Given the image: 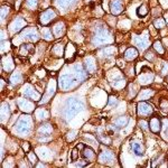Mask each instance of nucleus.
Segmentation results:
<instances>
[{
  "label": "nucleus",
  "instance_id": "obj_1",
  "mask_svg": "<svg viewBox=\"0 0 168 168\" xmlns=\"http://www.w3.org/2000/svg\"><path fill=\"white\" fill-rule=\"evenodd\" d=\"M82 110H83V103L75 98H70L64 106L63 114L66 120H70L78 114V112H81Z\"/></svg>",
  "mask_w": 168,
  "mask_h": 168
},
{
  "label": "nucleus",
  "instance_id": "obj_2",
  "mask_svg": "<svg viewBox=\"0 0 168 168\" xmlns=\"http://www.w3.org/2000/svg\"><path fill=\"white\" fill-rule=\"evenodd\" d=\"M78 83L80 81L75 76V74H63L58 80V85L63 91H70L71 89L76 86Z\"/></svg>",
  "mask_w": 168,
  "mask_h": 168
},
{
  "label": "nucleus",
  "instance_id": "obj_3",
  "mask_svg": "<svg viewBox=\"0 0 168 168\" xmlns=\"http://www.w3.org/2000/svg\"><path fill=\"white\" fill-rule=\"evenodd\" d=\"M112 38L111 35H110L109 30L106 28H99L97 31H95V35L93 37V44L94 45H103V44L106 43H111Z\"/></svg>",
  "mask_w": 168,
  "mask_h": 168
},
{
  "label": "nucleus",
  "instance_id": "obj_4",
  "mask_svg": "<svg viewBox=\"0 0 168 168\" xmlns=\"http://www.w3.org/2000/svg\"><path fill=\"white\" fill-rule=\"evenodd\" d=\"M31 128V119L29 115H22L19 119L18 123L16 126V131L20 134H26L30 131Z\"/></svg>",
  "mask_w": 168,
  "mask_h": 168
},
{
  "label": "nucleus",
  "instance_id": "obj_5",
  "mask_svg": "<svg viewBox=\"0 0 168 168\" xmlns=\"http://www.w3.org/2000/svg\"><path fill=\"white\" fill-rule=\"evenodd\" d=\"M55 17H56L55 11L52 10V9H48V10H46V11H44V13L42 14L41 17H39V20H41V22L43 24V25H47V24L52 22Z\"/></svg>",
  "mask_w": 168,
  "mask_h": 168
},
{
  "label": "nucleus",
  "instance_id": "obj_6",
  "mask_svg": "<svg viewBox=\"0 0 168 168\" xmlns=\"http://www.w3.org/2000/svg\"><path fill=\"white\" fill-rule=\"evenodd\" d=\"M22 93H24V95H25L26 98H29V99H33V100L39 99V93H37L29 84H26L25 86L22 87Z\"/></svg>",
  "mask_w": 168,
  "mask_h": 168
},
{
  "label": "nucleus",
  "instance_id": "obj_7",
  "mask_svg": "<svg viewBox=\"0 0 168 168\" xmlns=\"http://www.w3.org/2000/svg\"><path fill=\"white\" fill-rule=\"evenodd\" d=\"M110 9L113 15H119L123 9L122 0H111L110 1Z\"/></svg>",
  "mask_w": 168,
  "mask_h": 168
},
{
  "label": "nucleus",
  "instance_id": "obj_8",
  "mask_svg": "<svg viewBox=\"0 0 168 168\" xmlns=\"http://www.w3.org/2000/svg\"><path fill=\"white\" fill-rule=\"evenodd\" d=\"M26 26V22L22 18H16L11 25H10V30L13 33H18L19 30H22V28Z\"/></svg>",
  "mask_w": 168,
  "mask_h": 168
},
{
  "label": "nucleus",
  "instance_id": "obj_9",
  "mask_svg": "<svg viewBox=\"0 0 168 168\" xmlns=\"http://www.w3.org/2000/svg\"><path fill=\"white\" fill-rule=\"evenodd\" d=\"M138 114L139 115H149L153 113V106H149L148 103H139L138 104Z\"/></svg>",
  "mask_w": 168,
  "mask_h": 168
},
{
  "label": "nucleus",
  "instance_id": "obj_10",
  "mask_svg": "<svg viewBox=\"0 0 168 168\" xmlns=\"http://www.w3.org/2000/svg\"><path fill=\"white\" fill-rule=\"evenodd\" d=\"M22 37L24 39H28V41L35 42L38 39V34L37 31L34 30V29H25V30L22 33Z\"/></svg>",
  "mask_w": 168,
  "mask_h": 168
},
{
  "label": "nucleus",
  "instance_id": "obj_11",
  "mask_svg": "<svg viewBox=\"0 0 168 168\" xmlns=\"http://www.w3.org/2000/svg\"><path fill=\"white\" fill-rule=\"evenodd\" d=\"M85 66H86V70L89 73H94L95 70H97V63H95V59L92 57V56H89L85 58Z\"/></svg>",
  "mask_w": 168,
  "mask_h": 168
},
{
  "label": "nucleus",
  "instance_id": "obj_12",
  "mask_svg": "<svg viewBox=\"0 0 168 168\" xmlns=\"http://www.w3.org/2000/svg\"><path fill=\"white\" fill-rule=\"evenodd\" d=\"M150 129L153 132H158L160 129V119L157 114H154V117H151L150 120Z\"/></svg>",
  "mask_w": 168,
  "mask_h": 168
},
{
  "label": "nucleus",
  "instance_id": "obj_13",
  "mask_svg": "<svg viewBox=\"0 0 168 168\" xmlns=\"http://www.w3.org/2000/svg\"><path fill=\"white\" fill-rule=\"evenodd\" d=\"M64 33H65V26H64V22H59L53 27V35L55 36V37H61Z\"/></svg>",
  "mask_w": 168,
  "mask_h": 168
},
{
  "label": "nucleus",
  "instance_id": "obj_14",
  "mask_svg": "<svg viewBox=\"0 0 168 168\" xmlns=\"http://www.w3.org/2000/svg\"><path fill=\"white\" fill-rule=\"evenodd\" d=\"M134 42H136V45H138V47L141 48V50H145V48L149 46V42H148L147 36H140V37L136 38Z\"/></svg>",
  "mask_w": 168,
  "mask_h": 168
},
{
  "label": "nucleus",
  "instance_id": "obj_15",
  "mask_svg": "<svg viewBox=\"0 0 168 168\" xmlns=\"http://www.w3.org/2000/svg\"><path fill=\"white\" fill-rule=\"evenodd\" d=\"M113 159V154L109 150H106V151H102V153L99 155V160L100 162H108L110 160Z\"/></svg>",
  "mask_w": 168,
  "mask_h": 168
},
{
  "label": "nucleus",
  "instance_id": "obj_16",
  "mask_svg": "<svg viewBox=\"0 0 168 168\" xmlns=\"http://www.w3.org/2000/svg\"><path fill=\"white\" fill-rule=\"evenodd\" d=\"M137 56H138V50H136L134 47H130V48H128V50H126V53H125V57L127 59H129V61L134 59Z\"/></svg>",
  "mask_w": 168,
  "mask_h": 168
},
{
  "label": "nucleus",
  "instance_id": "obj_17",
  "mask_svg": "<svg viewBox=\"0 0 168 168\" xmlns=\"http://www.w3.org/2000/svg\"><path fill=\"white\" fill-rule=\"evenodd\" d=\"M76 0H56V6L59 9H66L69 6H71L72 3H74Z\"/></svg>",
  "mask_w": 168,
  "mask_h": 168
},
{
  "label": "nucleus",
  "instance_id": "obj_18",
  "mask_svg": "<svg viewBox=\"0 0 168 168\" xmlns=\"http://www.w3.org/2000/svg\"><path fill=\"white\" fill-rule=\"evenodd\" d=\"M153 95H154L153 90H150V89H145V90H141L138 99L139 100H147V99H150V97H153Z\"/></svg>",
  "mask_w": 168,
  "mask_h": 168
},
{
  "label": "nucleus",
  "instance_id": "obj_19",
  "mask_svg": "<svg viewBox=\"0 0 168 168\" xmlns=\"http://www.w3.org/2000/svg\"><path fill=\"white\" fill-rule=\"evenodd\" d=\"M18 106L22 110H26V111H28V112L33 110V104L28 102L27 100H19Z\"/></svg>",
  "mask_w": 168,
  "mask_h": 168
},
{
  "label": "nucleus",
  "instance_id": "obj_20",
  "mask_svg": "<svg viewBox=\"0 0 168 168\" xmlns=\"http://www.w3.org/2000/svg\"><path fill=\"white\" fill-rule=\"evenodd\" d=\"M131 148H132V151L137 156L143 155V147L141 146V143L139 142H132L131 143Z\"/></svg>",
  "mask_w": 168,
  "mask_h": 168
},
{
  "label": "nucleus",
  "instance_id": "obj_21",
  "mask_svg": "<svg viewBox=\"0 0 168 168\" xmlns=\"http://www.w3.org/2000/svg\"><path fill=\"white\" fill-rule=\"evenodd\" d=\"M153 74H142L141 76L139 78V82L141 84H149L150 82L153 81Z\"/></svg>",
  "mask_w": 168,
  "mask_h": 168
},
{
  "label": "nucleus",
  "instance_id": "obj_22",
  "mask_svg": "<svg viewBox=\"0 0 168 168\" xmlns=\"http://www.w3.org/2000/svg\"><path fill=\"white\" fill-rule=\"evenodd\" d=\"M10 81L13 84H18L22 81V74L19 73V72H15L13 75H11V78H10Z\"/></svg>",
  "mask_w": 168,
  "mask_h": 168
},
{
  "label": "nucleus",
  "instance_id": "obj_23",
  "mask_svg": "<svg viewBox=\"0 0 168 168\" xmlns=\"http://www.w3.org/2000/svg\"><path fill=\"white\" fill-rule=\"evenodd\" d=\"M83 157L84 158H87V159H93L95 157V154L93 153V150L91 148H84L83 149Z\"/></svg>",
  "mask_w": 168,
  "mask_h": 168
},
{
  "label": "nucleus",
  "instance_id": "obj_24",
  "mask_svg": "<svg viewBox=\"0 0 168 168\" xmlns=\"http://www.w3.org/2000/svg\"><path fill=\"white\" fill-rule=\"evenodd\" d=\"M2 65L5 66V69H6V71H11V70L14 69V64L11 63V58L10 57H7L6 58H3L2 61Z\"/></svg>",
  "mask_w": 168,
  "mask_h": 168
},
{
  "label": "nucleus",
  "instance_id": "obj_25",
  "mask_svg": "<svg viewBox=\"0 0 168 168\" xmlns=\"http://www.w3.org/2000/svg\"><path fill=\"white\" fill-rule=\"evenodd\" d=\"M112 85L114 87H122L125 85V80L122 78H115L112 80Z\"/></svg>",
  "mask_w": 168,
  "mask_h": 168
},
{
  "label": "nucleus",
  "instance_id": "obj_26",
  "mask_svg": "<svg viewBox=\"0 0 168 168\" xmlns=\"http://www.w3.org/2000/svg\"><path fill=\"white\" fill-rule=\"evenodd\" d=\"M63 50H64V47H63L61 44H56L52 50H53V53L55 54L56 56H62L63 55Z\"/></svg>",
  "mask_w": 168,
  "mask_h": 168
},
{
  "label": "nucleus",
  "instance_id": "obj_27",
  "mask_svg": "<svg viewBox=\"0 0 168 168\" xmlns=\"http://www.w3.org/2000/svg\"><path fill=\"white\" fill-rule=\"evenodd\" d=\"M39 132L43 134V136H48L50 134V131H52V128H50V125H45V126H42L39 128Z\"/></svg>",
  "mask_w": 168,
  "mask_h": 168
},
{
  "label": "nucleus",
  "instance_id": "obj_28",
  "mask_svg": "<svg viewBox=\"0 0 168 168\" xmlns=\"http://www.w3.org/2000/svg\"><path fill=\"white\" fill-rule=\"evenodd\" d=\"M42 35H43V37L47 41H50V39H53V35H52V30L50 29H47V28H44L43 30H42Z\"/></svg>",
  "mask_w": 168,
  "mask_h": 168
},
{
  "label": "nucleus",
  "instance_id": "obj_29",
  "mask_svg": "<svg viewBox=\"0 0 168 168\" xmlns=\"http://www.w3.org/2000/svg\"><path fill=\"white\" fill-rule=\"evenodd\" d=\"M114 123L118 126V127H125V126L128 123V119L125 118V117H121V118L117 119L114 121Z\"/></svg>",
  "mask_w": 168,
  "mask_h": 168
},
{
  "label": "nucleus",
  "instance_id": "obj_30",
  "mask_svg": "<svg viewBox=\"0 0 168 168\" xmlns=\"http://www.w3.org/2000/svg\"><path fill=\"white\" fill-rule=\"evenodd\" d=\"M101 53H102L103 55H106V56L113 55V54L115 53V47H113V46L106 47V48H104V50H103Z\"/></svg>",
  "mask_w": 168,
  "mask_h": 168
},
{
  "label": "nucleus",
  "instance_id": "obj_31",
  "mask_svg": "<svg viewBox=\"0 0 168 168\" xmlns=\"http://www.w3.org/2000/svg\"><path fill=\"white\" fill-rule=\"evenodd\" d=\"M154 48H155L157 52H158L160 55H162L164 54V47H162V43H159V42H156L155 44H154Z\"/></svg>",
  "mask_w": 168,
  "mask_h": 168
},
{
  "label": "nucleus",
  "instance_id": "obj_32",
  "mask_svg": "<svg viewBox=\"0 0 168 168\" xmlns=\"http://www.w3.org/2000/svg\"><path fill=\"white\" fill-rule=\"evenodd\" d=\"M37 3H38V0H27V1H26V6H27L28 8H30V9H35L36 6H37Z\"/></svg>",
  "mask_w": 168,
  "mask_h": 168
},
{
  "label": "nucleus",
  "instance_id": "obj_33",
  "mask_svg": "<svg viewBox=\"0 0 168 168\" xmlns=\"http://www.w3.org/2000/svg\"><path fill=\"white\" fill-rule=\"evenodd\" d=\"M154 25H155L156 28H164L165 27V20H162V18L156 19L155 22H154Z\"/></svg>",
  "mask_w": 168,
  "mask_h": 168
},
{
  "label": "nucleus",
  "instance_id": "obj_34",
  "mask_svg": "<svg viewBox=\"0 0 168 168\" xmlns=\"http://www.w3.org/2000/svg\"><path fill=\"white\" fill-rule=\"evenodd\" d=\"M74 53H75V47L73 46V44H69L67 47H66V54H67V56L74 55Z\"/></svg>",
  "mask_w": 168,
  "mask_h": 168
},
{
  "label": "nucleus",
  "instance_id": "obj_35",
  "mask_svg": "<svg viewBox=\"0 0 168 168\" xmlns=\"http://www.w3.org/2000/svg\"><path fill=\"white\" fill-rule=\"evenodd\" d=\"M147 13H148V9H146V6H145V5H142V6L139 7V9H138V15L146 16Z\"/></svg>",
  "mask_w": 168,
  "mask_h": 168
},
{
  "label": "nucleus",
  "instance_id": "obj_36",
  "mask_svg": "<svg viewBox=\"0 0 168 168\" xmlns=\"http://www.w3.org/2000/svg\"><path fill=\"white\" fill-rule=\"evenodd\" d=\"M78 158V148H74V149L72 150V156H71L72 162H75Z\"/></svg>",
  "mask_w": 168,
  "mask_h": 168
},
{
  "label": "nucleus",
  "instance_id": "obj_37",
  "mask_svg": "<svg viewBox=\"0 0 168 168\" xmlns=\"http://www.w3.org/2000/svg\"><path fill=\"white\" fill-rule=\"evenodd\" d=\"M159 106H160V109H162V111H168V101L167 100H162Z\"/></svg>",
  "mask_w": 168,
  "mask_h": 168
},
{
  "label": "nucleus",
  "instance_id": "obj_38",
  "mask_svg": "<svg viewBox=\"0 0 168 168\" xmlns=\"http://www.w3.org/2000/svg\"><path fill=\"white\" fill-rule=\"evenodd\" d=\"M28 157H29V159H30V162H31V164H36L37 162V157H36V155L35 154H29L28 155Z\"/></svg>",
  "mask_w": 168,
  "mask_h": 168
},
{
  "label": "nucleus",
  "instance_id": "obj_39",
  "mask_svg": "<svg viewBox=\"0 0 168 168\" xmlns=\"http://www.w3.org/2000/svg\"><path fill=\"white\" fill-rule=\"evenodd\" d=\"M117 104V99L114 97H110L109 98V106H115Z\"/></svg>",
  "mask_w": 168,
  "mask_h": 168
},
{
  "label": "nucleus",
  "instance_id": "obj_40",
  "mask_svg": "<svg viewBox=\"0 0 168 168\" xmlns=\"http://www.w3.org/2000/svg\"><path fill=\"white\" fill-rule=\"evenodd\" d=\"M139 125H140V127L142 128V129H145V130H147V129H148V127H147V126H148V125H147V122L143 121V120L139 122Z\"/></svg>",
  "mask_w": 168,
  "mask_h": 168
},
{
  "label": "nucleus",
  "instance_id": "obj_41",
  "mask_svg": "<svg viewBox=\"0 0 168 168\" xmlns=\"http://www.w3.org/2000/svg\"><path fill=\"white\" fill-rule=\"evenodd\" d=\"M162 74H167V73H168V64H167V63L165 64L164 69L162 70Z\"/></svg>",
  "mask_w": 168,
  "mask_h": 168
},
{
  "label": "nucleus",
  "instance_id": "obj_42",
  "mask_svg": "<svg viewBox=\"0 0 168 168\" xmlns=\"http://www.w3.org/2000/svg\"><path fill=\"white\" fill-rule=\"evenodd\" d=\"M22 148H24V149H25L26 151H28V150H29V145H28L27 142H25L24 145H22Z\"/></svg>",
  "mask_w": 168,
  "mask_h": 168
},
{
  "label": "nucleus",
  "instance_id": "obj_43",
  "mask_svg": "<svg viewBox=\"0 0 168 168\" xmlns=\"http://www.w3.org/2000/svg\"><path fill=\"white\" fill-rule=\"evenodd\" d=\"M118 65H119V66L125 65V62H123V61H122V59H119V61H118Z\"/></svg>",
  "mask_w": 168,
  "mask_h": 168
},
{
  "label": "nucleus",
  "instance_id": "obj_44",
  "mask_svg": "<svg viewBox=\"0 0 168 168\" xmlns=\"http://www.w3.org/2000/svg\"><path fill=\"white\" fill-rule=\"evenodd\" d=\"M78 149H84L85 147H84V145H82V143H80V145H78Z\"/></svg>",
  "mask_w": 168,
  "mask_h": 168
},
{
  "label": "nucleus",
  "instance_id": "obj_45",
  "mask_svg": "<svg viewBox=\"0 0 168 168\" xmlns=\"http://www.w3.org/2000/svg\"><path fill=\"white\" fill-rule=\"evenodd\" d=\"M167 80H168V78H167Z\"/></svg>",
  "mask_w": 168,
  "mask_h": 168
}]
</instances>
